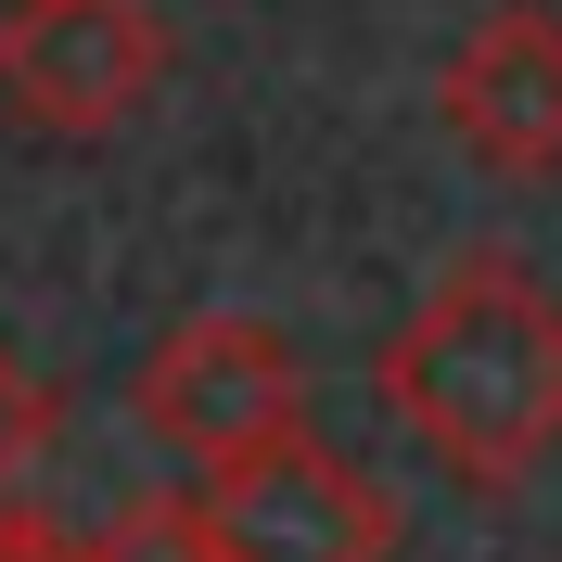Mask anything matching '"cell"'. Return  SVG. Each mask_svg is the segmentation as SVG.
Instances as JSON below:
<instances>
[{"label":"cell","mask_w":562,"mask_h":562,"mask_svg":"<svg viewBox=\"0 0 562 562\" xmlns=\"http://www.w3.org/2000/svg\"><path fill=\"white\" fill-rule=\"evenodd\" d=\"M90 562H217V537H205V498L192 486H154V498H128L103 537H90Z\"/></svg>","instance_id":"6"},{"label":"cell","mask_w":562,"mask_h":562,"mask_svg":"<svg viewBox=\"0 0 562 562\" xmlns=\"http://www.w3.org/2000/svg\"><path fill=\"white\" fill-rule=\"evenodd\" d=\"M192 498H205L217 562H396V537H409V512L346 448H319L307 422L269 435L256 460H231V473H205Z\"/></svg>","instance_id":"4"},{"label":"cell","mask_w":562,"mask_h":562,"mask_svg":"<svg viewBox=\"0 0 562 562\" xmlns=\"http://www.w3.org/2000/svg\"><path fill=\"white\" fill-rule=\"evenodd\" d=\"M128 409H140V435L167 460H192V486H205V473H231V460H256L269 435L307 422V358H294V333L256 319V307H192L167 346L140 358Z\"/></svg>","instance_id":"2"},{"label":"cell","mask_w":562,"mask_h":562,"mask_svg":"<svg viewBox=\"0 0 562 562\" xmlns=\"http://www.w3.org/2000/svg\"><path fill=\"white\" fill-rule=\"evenodd\" d=\"M0 562H90V537H65L52 512H26V498H0Z\"/></svg>","instance_id":"8"},{"label":"cell","mask_w":562,"mask_h":562,"mask_svg":"<svg viewBox=\"0 0 562 562\" xmlns=\"http://www.w3.org/2000/svg\"><path fill=\"white\" fill-rule=\"evenodd\" d=\"M167 90L154 0H13L0 13V115L38 140H115Z\"/></svg>","instance_id":"3"},{"label":"cell","mask_w":562,"mask_h":562,"mask_svg":"<svg viewBox=\"0 0 562 562\" xmlns=\"http://www.w3.org/2000/svg\"><path fill=\"white\" fill-rule=\"evenodd\" d=\"M435 115L486 179H562V13L550 0H498L460 26L435 65Z\"/></svg>","instance_id":"5"},{"label":"cell","mask_w":562,"mask_h":562,"mask_svg":"<svg viewBox=\"0 0 562 562\" xmlns=\"http://www.w3.org/2000/svg\"><path fill=\"white\" fill-rule=\"evenodd\" d=\"M371 396H384L396 435H409L448 486H473V498L550 473L562 460V294L525 256H498V244L448 256V269L422 281V307L384 333Z\"/></svg>","instance_id":"1"},{"label":"cell","mask_w":562,"mask_h":562,"mask_svg":"<svg viewBox=\"0 0 562 562\" xmlns=\"http://www.w3.org/2000/svg\"><path fill=\"white\" fill-rule=\"evenodd\" d=\"M52 422H65V409H52V384H38V371H13V346H0V498H13V486L38 473Z\"/></svg>","instance_id":"7"}]
</instances>
